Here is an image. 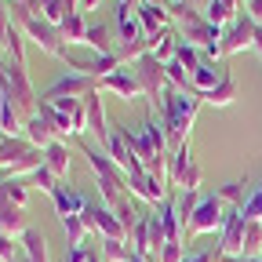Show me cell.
Wrapping results in <instances>:
<instances>
[{"label":"cell","mask_w":262,"mask_h":262,"mask_svg":"<svg viewBox=\"0 0 262 262\" xmlns=\"http://www.w3.org/2000/svg\"><path fill=\"white\" fill-rule=\"evenodd\" d=\"M18 248H22V255L29 262H48V241H44L40 229H26V237L18 241Z\"/></svg>","instance_id":"cell-25"},{"label":"cell","mask_w":262,"mask_h":262,"mask_svg":"<svg viewBox=\"0 0 262 262\" xmlns=\"http://www.w3.org/2000/svg\"><path fill=\"white\" fill-rule=\"evenodd\" d=\"M255 51L262 55V26H255Z\"/></svg>","instance_id":"cell-47"},{"label":"cell","mask_w":262,"mask_h":262,"mask_svg":"<svg viewBox=\"0 0 262 262\" xmlns=\"http://www.w3.org/2000/svg\"><path fill=\"white\" fill-rule=\"evenodd\" d=\"M84 48H91L95 55H117V48H113V40H110V26H102V22H88V37H84Z\"/></svg>","instance_id":"cell-23"},{"label":"cell","mask_w":262,"mask_h":262,"mask_svg":"<svg viewBox=\"0 0 262 262\" xmlns=\"http://www.w3.org/2000/svg\"><path fill=\"white\" fill-rule=\"evenodd\" d=\"M164 73H168V84H171L175 91H189V73L182 70L175 58H171V62H164Z\"/></svg>","instance_id":"cell-37"},{"label":"cell","mask_w":262,"mask_h":262,"mask_svg":"<svg viewBox=\"0 0 262 262\" xmlns=\"http://www.w3.org/2000/svg\"><path fill=\"white\" fill-rule=\"evenodd\" d=\"M84 113H88V131L98 139V149H106V142H110V135H113V127H110L106 110H102V91H91V95L84 98Z\"/></svg>","instance_id":"cell-14"},{"label":"cell","mask_w":262,"mask_h":262,"mask_svg":"<svg viewBox=\"0 0 262 262\" xmlns=\"http://www.w3.org/2000/svg\"><path fill=\"white\" fill-rule=\"evenodd\" d=\"M37 15L40 18H48L51 26H62V0H37Z\"/></svg>","instance_id":"cell-38"},{"label":"cell","mask_w":262,"mask_h":262,"mask_svg":"<svg viewBox=\"0 0 262 262\" xmlns=\"http://www.w3.org/2000/svg\"><path fill=\"white\" fill-rule=\"evenodd\" d=\"M55 211H58V219H66V215H80L84 211V204H88V196H80V193H70V189H58L55 196Z\"/></svg>","instance_id":"cell-28"},{"label":"cell","mask_w":262,"mask_h":262,"mask_svg":"<svg viewBox=\"0 0 262 262\" xmlns=\"http://www.w3.org/2000/svg\"><path fill=\"white\" fill-rule=\"evenodd\" d=\"M248 48H255V22L244 11V15H237L233 26H226V33H222V55H237V51H248Z\"/></svg>","instance_id":"cell-11"},{"label":"cell","mask_w":262,"mask_h":262,"mask_svg":"<svg viewBox=\"0 0 262 262\" xmlns=\"http://www.w3.org/2000/svg\"><path fill=\"white\" fill-rule=\"evenodd\" d=\"M84 226H88V233H98L102 241H127V229L120 226V219L113 215V208H106L102 201H91L88 196V204H84Z\"/></svg>","instance_id":"cell-7"},{"label":"cell","mask_w":262,"mask_h":262,"mask_svg":"<svg viewBox=\"0 0 262 262\" xmlns=\"http://www.w3.org/2000/svg\"><path fill=\"white\" fill-rule=\"evenodd\" d=\"M88 251H91L88 244H84V248H70V251L62 255V262H88Z\"/></svg>","instance_id":"cell-42"},{"label":"cell","mask_w":262,"mask_h":262,"mask_svg":"<svg viewBox=\"0 0 262 262\" xmlns=\"http://www.w3.org/2000/svg\"><path fill=\"white\" fill-rule=\"evenodd\" d=\"M226 204L219 201L215 193H208V196H201V204H196V211H193V219H189V229L186 233H215V229H222V222H226Z\"/></svg>","instance_id":"cell-9"},{"label":"cell","mask_w":262,"mask_h":262,"mask_svg":"<svg viewBox=\"0 0 262 262\" xmlns=\"http://www.w3.org/2000/svg\"><path fill=\"white\" fill-rule=\"evenodd\" d=\"M237 211L244 215V222H262V182L248 193V201H244Z\"/></svg>","instance_id":"cell-34"},{"label":"cell","mask_w":262,"mask_h":262,"mask_svg":"<svg viewBox=\"0 0 262 262\" xmlns=\"http://www.w3.org/2000/svg\"><path fill=\"white\" fill-rule=\"evenodd\" d=\"M22 135L37 146V149H48L51 142H58V131H55V124H51V117H48L44 110H37V113L26 120V131H22Z\"/></svg>","instance_id":"cell-18"},{"label":"cell","mask_w":262,"mask_h":262,"mask_svg":"<svg viewBox=\"0 0 262 262\" xmlns=\"http://www.w3.org/2000/svg\"><path fill=\"white\" fill-rule=\"evenodd\" d=\"M244 215L237 208H229L226 211V222L219 229V258H237L244 251Z\"/></svg>","instance_id":"cell-10"},{"label":"cell","mask_w":262,"mask_h":262,"mask_svg":"<svg viewBox=\"0 0 262 262\" xmlns=\"http://www.w3.org/2000/svg\"><path fill=\"white\" fill-rule=\"evenodd\" d=\"M11 8H26V11H37V0H8Z\"/></svg>","instance_id":"cell-45"},{"label":"cell","mask_w":262,"mask_h":262,"mask_svg":"<svg viewBox=\"0 0 262 262\" xmlns=\"http://www.w3.org/2000/svg\"><path fill=\"white\" fill-rule=\"evenodd\" d=\"M241 258H262V222H248L244 226V251Z\"/></svg>","instance_id":"cell-30"},{"label":"cell","mask_w":262,"mask_h":262,"mask_svg":"<svg viewBox=\"0 0 262 262\" xmlns=\"http://www.w3.org/2000/svg\"><path fill=\"white\" fill-rule=\"evenodd\" d=\"M15 262H29V258H26V255H18V258H15Z\"/></svg>","instance_id":"cell-49"},{"label":"cell","mask_w":262,"mask_h":262,"mask_svg":"<svg viewBox=\"0 0 262 262\" xmlns=\"http://www.w3.org/2000/svg\"><path fill=\"white\" fill-rule=\"evenodd\" d=\"M237 95H241V84H237V77L233 73H222V80L211 88V91H204V95H196L201 102H208V106H215V110H226V106H233L237 102Z\"/></svg>","instance_id":"cell-19"},{"label":"cell","mask_w":262,"mask_h":262,"mask_svg":"<svg viewBox=\"0 0 262 262\" xmlns=\"http://www.w3.org/2000/svg\"><path fill=\"white\" fill-rule=\"evenodd\" d=\"M98 248H102V258L106 262H131V258H135V251H131L127 241H102Z\"/></svg>","instance_id":"cell-33"},{"label":"cell","mask_w":262,"mask_h":262,"mask_svg":"<svg viewBox=\"0 0 262 262\" xmlns=\"http://www.w3.org/2000/svg\"><path fill=\"white\" fill-rule=\"evenodd\" d=\"M131 73H135V80L142 84V95L149 98L153 106H160V98L171 91L168 73H164V62H157L153 55H142L139 62H131Z\"/></svg>","instance_id":"cell-6"},{"label":"cell","mask_w":262,"mask_h":262,"mask_svg":"<svg viewBox=\"0 0 262 262\" xmlns=\"http://www.w3.org/2000/svg\"><path fill=\"white\" fill-rule=\"evenodd\" d=\"M62 40L66 44H84V37H88V22H84V15H70V18H62Z\"/></svg>","instance_id":"cell-29"},{"label":"cell","mask_w":262,"mask_h":262,"mask_svg":"<svg viewBox=\"0 0 262 262\" xmlns=\"http://www.w3.org/2000/svg\"><path fill=\"white\" fill-rule=\"evenodd\" d=\"M186 258V251H182V241H168L160 248V255H157V262H182Z\"/></svg>","instance_id":"cell-39"},{"label":"cell","mask_w":262,"mask_h":262,"mask_svg":"<svg viewBox=\"0 0 262 262\" xmlns=\"http://www.w3.org/2000/svg\"><path fill=\"white\" fill-rule=\"evenodd\" d=\"M26 229H29V222H26V208H18L15 201H8V193L0 189V233L22 241V237H26Z\"/></svg>","instance_id":"cell-15"},{"label":"cell","mask_w":262,"mask_h":262,"mask_svg":"<svg viewBox=\"0 0 262 262\" xmlns=\"http://www.w3.org/2000/svg\"><path fill=\"white\" fill-rule=\"evenodd\" d=\"M175 62L182 66V70H186L189 77H193L196 70H201V62H204V51H201V48H193V44H182V40H179V51H175Z\"/></svg>","instance_id":"cell-31"},{"label":"cell","mask_w":262,"mask_h":262,"mask_svg":"<svg viewBox=\"0 0 262 262\" xmlns=\"http://www.w3.org/2000/svg\"><path fill=\"white\" fill-rule=\"evenodd\" d=\"M186 4H189V8H196V11H204V8L211 4V0H186Z\"/></svg>","instance_id":"cell-46"},{"label":"cell","mask_w":262,"mask_h":262,"mask_svg":"<svg viewBox=\"0 0 262 262\" xmlns=\"http://www.w3.org/2000/svg\"><path fill=\"white\" fill-rule=\"evenodd\" d=\"M157 113H160V124H164V131H168V146H171V153L182 146V142H189V131H193V124H196V113H201V98H196L193 91H168L160 98V106H157Z\"/></svg>","instance_id":"cell-1"},{"label":"cell","mask_w":262,"mask_h":262,"mask_svg":"<svg viewBox=\"0 0 262 262\" xmlns=\"http://www.w3.org/2000/svg\"><path fill=\"white\" fill-rule=\"evenodd\" d=\"M142 37H146V29H142L139 15H135V4L117 0V40H120V44H135V40H142ZM120 44H117V48H120Z\"/></svg>","instance_id":"cell-16"},{"label":"cell","mask_w":262,"mask_h":262,"mask_svg":"<svg viewBox=\"0 0 262 262\" xmlns=\"http://www.w3.org/2000/svg\"><path fill=\"white\" fill-rule=\"evenodd\" d=\"M127 193L131 196H139V201L146 204H164V196H168V182L149 175V171H135V175H127Z\"/></svg>","instance_id":"cell-12"},{"label":"cell","mask_w":262,"mask_h":262,"mask_svg":"<svg viewBox=\"0 0 262 262\" xmlns=\"http://www.w3.org/2000/svg\"><path fill=\"white\" fill-rule=\"evenodd\" d=\"M11 4H8V0H0V40H4V33L11 29Z\"/></svg>","instance_id":"cell-41"},{"label":"cell","mask_w":262,"mask_h":262,"mask_svg":"<svg viewBox=\"0 0 262 262\" xmlns=\"http://www.w3.org/2000/svg\"><path fill=\"white\" fill-rule=\"evenodd\" d=\"M29 149H33V142L26 135H4V142H0V171H8L11 164H18Z\"/></svg>","instance_id":"cell-20"},{"label":"cell","mask_w":262,"mask_h":262,"mask_svg":"<svg viewBox=\"0 0 262 262\" xmlns=\"http://www.w3.org/2000/svg\"><path fill=\"white\" fill-rule=\"evenodd\" d=\"M4 55H8L11 62L26 66V33H22L18 22H11V29L4 33Z\"/></svg>","instance_id":"cell-26"},{"label":"cell","mask_w":262,"mask_h":262,"mask_svg":"<svg viewBox=\"0 0 262 262\" xmlns=\"http://www.w3.org/2000/svg\"><path fill=\"white\" fill-rule=\"evenodd\" d=\"M168 186H179V193H201V164L193 160L189 142H182L168 160Z\"/></svg>","instance_id":"cell-5"},{"label":"cell","mask_w":262,"mask_h":262,"mask_svg":"<svg viewBox=\"0 0 262 262\" xmlns=\"http://www.w3.org/2000/svg\"><path fill=\"white\" fill-rule=\"evenodd\" d=\"M22 255V248L15 244V237H4V233H0V262H15Z\"/></svg>","instance_id":"cell-40"},{"label":"cell","mask_w":262,"mask_h":262,"mask_svg":"<svg viewBox=\"0 0 262 262\" xmlns=\"http://www.w3.org/2000/svg\"><path fill=\"white\" fill-rule=\"evenodd\" d=\"M0 189H4V193H8V201H15L18 208L29 204V189H26L22 179H4V182H0Z\"/></svg>","instance_id":"cell-36"},{"label":"cell","mask_w":262,"mask_h":262,"mask_svg":"<svg viewBox=\"0 0 262 262\" xmlns=\"http://www.w3.org/2000/svg\"><path fill=\"white\" fill-rule=\"evenodd\" d=\"M168 4H175V0H168Z\"/></svg>","instance_id":"cell-52"},{"label":"cell","mask_w":262,"mask_h":262,"mask_svg":"<svg viewBox=\"0 0 262 262\" xmlns=\"http://www.w3.org/2000/svg\"><path fill=\"white\" fill-rule=\"evenodd\" d=\"M29 179H33V186H40V189H44L48 196H55V193L62 189V186H58V175H55V171L48 168V164H44V168H37V171H33Z\"/></svg>","instance_id":"cell-35"},{"label":"cell","mask_w":262,"mask_h":262,"mask_svg":"<svg viewBox=\"0 0 262 262\" xmlns=\"http://www.w3.org/2000/svg\"><path fill=\"white\" fill-rule=\"evenodd\" d=\"M248 182L244 179H233V182H222V186H215V196L226 204V208H241L244 201H248Z\"/></svg>","instance_id":"cell-27"},{"label":"cell","mask_w":262,"mask_h":262,"mask_svg":"<svg viewBox=\"0 0 262 262\" xmlns=\"http://www.w3.org/2000/svg\"><path fill=\"white\" fill-rule=\"evenodd\" d=\"M84 157H88L91 171H95V182H98V201L106 208H117L127 196V171L117 168V160L98 146H84Z\"/></svg>","instance_id":"cell-2"},{"label":"cell","mask_w":262,"mask_h":262,"mask_svg":"<svg viewBox=\"0 0 262 262\" xmlns=\"http://www.w3.org/2000/svg\"><path fill=\"white\" fill-rule=\"evenodd\" d=\"M44 164H48V168H51L58 179H66V175H70V146H66L62 139L51 142V146L44 149Z\"/></svg>","instance_id":"cell-24"},{"label":"cell","mask_w":262,"mask_h":262,"mask_svg":"<svg viewBox=\"0 0 262 262\" xmlns=\"http://www.w3.org/2000/svg\"><path fill=\"white\" fill-rule=\"evenodd\" d=\"M175 51H179V33H175V26H171V29H160L157 37H149V55H153L157 62H171Z\"/></svg>","instance_id":"cell-21"},{"label":"cell","mask_w":262,"mask_h":262,"mask_svg":"<svg viewBox=\"0 0 262 262\" xmlns=\"http://www.w3.org/2000/svg\"><path fill=\"white\" fill-rule=\"evenodd\" d=\"M226 4H233V8H237V11H241V4H244V0H226Z\"/></svg>","instance_id":"cell-48"},{"label":"cell","mask_w":262,"mask_h":262,"mask_svg":"<svg viewBox=\"0 0 262 262\" xmlns=\"http://www.w3.org/2000/svg\"><path fill=\"white\" fill-rule=\"evenodd\" d=\"M222 73H226L222 66H215V62H208V58H204V62H201V70H196V73L189 77V91H193V95H204V91H211V88L222 80Z\"/></svg>","instance_id":"cell-22"},{"label":"cell","mask_w":262,"mask_h":262,"mask_svg":"<svg viewBox=\"0 0 262 262\" xmlns=\"http://www.w3.org/2000/svg\"><path fill=\"white\" fill-rule=\"evenodd\" d=\"M135 15L146 29V37H157L160 29H171V4H164V0H142Z\"/></svg>","instance_id":"cell-13"},{"label":"cell","mask_w":262,"mask_h":262,"mask_svg":"<svg viewBox=\"0 0 262 262\" xmlns=\"http://www.w3.org/2000/svg\"><path fill=\"white\" fill-rule=\"evenodd\" d=\"M62 229H66V241H70V248H84V237H88L84 215H66V219H62Z\"/></svg>","instance_id":"cell-32"},{"label":"cell","mask_w":262,"mask_h":262,"mask_svg":"<svg viewBox=\"0 0 262 262\" xmlns=\"http://www.w3.org/2000/svg\"><path fill=\"white\" fill-rule=\"evenodd\" d=\"M0 142H4V131H0Z\"/></svg>","instance_id":"cell-51"},{"label":"cell","mask_w":262,"mask_h":262,"mask_svg":"<svg viewBox=\"0 0 262 262\" xmlns=\"http://www.w3.org/2000/svg\"><path fill=\"white\" fill-rule=\"evenodd\" d=\"M182 262H215V255L211 251H196V255H186Z\"/></svg>","instance_id":"cell-44"},{"label":"cell","mask_w":262,"mask_h":262,"mask_svg":"<svg viewBox=\"0 0 262 262\" xmlns=\"http://www.w3.org/2000/svg\"><path fill=\"white\" fill-rule=\"evenodd\" d=\"M131 262H146V258H139V255H135V258H131Z\"/></svg>","instance_id":"cell-50"},{"label":"cell","mask_w":262,"mask_h":262,"mask_svg":"<svg viewBox=\"0 0 262 262\" xmlns=\"http://www.w3.org/2000/svg\"><path fill=\"white\" fill-rule=\"evenodd\" d=\"M0 98L11 102L26 120L40 110V95L33 91L26 66H18V62H0Z\"/></svg>","instance_id":"cell-3"},{"label":"cell","mask_w":262,"mask_h":262,"mask_svg":"<svg viewBox=\"0 0 262 262\" xmlns=\"http://www.w3.org/2000/svg\"><path fill=\"white\" fill-rule=\"evenodd\" d=\"M98 91H113V95L124 98V102L146 98V95H142V84L135 80V73H131V70H117V73H110L106 80H98Z\"/></svg>","instance_id":"cell-17"},{"label":"cell","mask_w":262,"mask_h":262,"mask_svg":"<svg viewBox=\"0 0 262 262\" xmlns=\"http://www.w3.org/2000/svg\"><path fill=\"white\" fill-rule=\"evenodd\" d=\"M91 91H98V80H95V77H84V73H66V77H58V80L40 95V98H44V102H62V98H77V102H84Z\"/></svg>","instance_id":"cell-8"},{"label":"cell","mask_w":262,"mask_h":262,"mask_svg":"<svg viewBox=\"0 0 262 262\" xmlns=\"http://www.w3.org/2000/svg\"><path fill=\"white\" fill-rule=\"evenodd\" d=\"M244 11L251 15V22H255V26H262V0H248Z\"/></svg>","instance_id":"cell-43"},{"label":"cell","mask_w":262,"mask_h":262,"mask_svg":"<svg viewBox=\"0 0 262 262\" xmlns=\"http://www.w3.org/2000/svg\"><path fill=\"white\" fill-rule=\"evenodd\" d=\"M11 18L22 26V33L37 44L44 55H51V58H70V48H66V40H62V29L58 26H51L48 18H40L37 11H26V8H11Z\"/></svg>","instance_id":"cell-4"},{"label":"cell","mask_w":262,"mask_h":262,"mask_svg":"<svg viewBox=\"0 0 262 262\" xmlns=\"http://www.w3.org/2000/svg\"><path fill=\"white\" fill-rule=\"evenodd\" d=\"M244 4H248V0H244Z\"/></svg>","instance_id":"cell-53"}]
</instances>
